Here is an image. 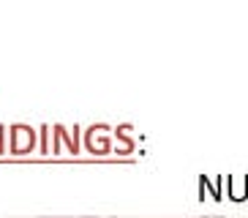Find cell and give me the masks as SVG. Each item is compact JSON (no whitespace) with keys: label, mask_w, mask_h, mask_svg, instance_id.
I'll return each mask as SVG.
<instances>
[{"label":"cell","mask_w":248,"mask_h":218,"mask_svg":"<svg viewBox=\"0 0 248 218\" xmlns=\"http://www.w3.org/2000/svg\"><path fill=\"white\" fill-rule=\"evenodd\" d=\"M36 147V131L30 128V125H11L8 128V150L14 153V156H25Z\"/></svg>","instance_id":"6da1fadb"},{"label":"cell","mask_w":248,"mask_h":218,"mask_svg":"<svg viewBox=\"0 0 248 218\" xmlns=\"http://www.w3.org/2000/svg\"><path fill=\"white\" fill-rule=\"evenodd\" d=\"M38 218H52V216H38ZM55 218H71V216H55Z\"/></svg>","instance_id":"8992f818"},{"label":"cell","mask_w":248,"mask_h":218,"mask_svg":"<svg viewBox=\"0 0 248 218\" xmlns=\"http://www.w3.org/2000/svg\"><path fill=\"white\" fill-rule=\"evenodd\" d=\"M82 218H115V216H82Z\"/></svg>","instance_id":"5b68a950"},{"label":"cell","mask_w":248,"mask_h":218,"mask_svg":"<svg viewBox=\"0 0 248 218\" xmlns=\"http://www.w3.org/2000/svg\"><path fill=\"white\" fill-rule=\"evenodd\" d=\"M49 134L55 137V142L49 145V153H60V139L68 145V150H71V153L79 150V134H77V131L68 134V128H63V125H49Z\"/></svg>","instance_id":"3957f363"},{"label":"cell","mask_w":248,"mask_h":218,"mask_svg":"<svg viewBox=\"0 0 248 218\" xmlns=\"http://www.w3.org/2000/svg\"><path fill=\"white\" fill-rule=\"evenodd\" d=\"M107 125H90L88 134H85V147H88L90 153H107L109 150V139H107Z\"/></svg>","instance_id":"7a4b0ae2"},{"label":"cell","mask_w":248,"mask_h":218,"mask_svg":"<svg viewBox=\"0 0 248 218\" xmlns=\"http://www.w3.org/2000/svg\"><path fill=\"white\" fill-rule=\"evenodd\" d=\"M6 137H8V125H0V153H6Z\"/></svg>","instance_id":"277c9868"}]
</instances>
